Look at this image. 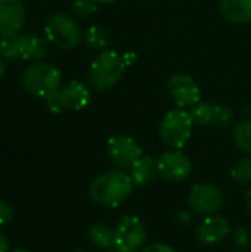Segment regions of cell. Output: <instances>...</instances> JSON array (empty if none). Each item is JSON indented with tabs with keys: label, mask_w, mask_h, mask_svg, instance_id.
<instances>
[{
	"label": "cell",
	"mask_w": 251,
	"mask_h": 252,
	"mask_svg": "<svg viewBox=\"0 0 251 252\" xmlns=\"http://www.w3.org/2000/svg\"><path fill=\"white\" fill-rule=\"evenodd\" d=\"M189 115L194 124L209 126L215 128L226 127L234 118V114L228 106L212 103V102H198L195 106L191 108Z\"/></svg>",
	"instance_id": "obj_11"
},
{
	"label": "cell",
	"mask_w": 251,
	"mask_h": 252,
	"mask_svg": "<svg viewBox=\"0 0 251 252\" xmlns=\"http://www.w3.org/2000/svg\"><path fill=\"white\" fill-rule=\"evenodd\" d=\"M129 170L133 185L138 188H145L157 176V161L151 155H142Z\"/></svg>",
	"instance_id": "obj_16"
},
{
	"label": "cell",
	"mask_w": 251,
	"mask_h": 252,
	"mask_svg": "<svg viewBox=\"0 0 251 252\" xmlns=\"http://www.w3.org/2000/svg\"><path fill=\"white\" fill-rule=\"evenodd\" d=\"M44 37L55 47L70 50L80 43L83 34L78 24L71 16L65 13H53L46 21Z\"/></svg>",
	"instance_id": "obj_5"
},
{
	"label": "cell",
	"mask_w": 251,
	"mask_h": 252,
	"mask_svg": "<svg viewBox=\"0 0 251 252\" xmlns=\"http://www.w3.org/2000/svg\"><path fill=\"white\" fill-rule=\"evenodd\" d=\"M232 244L238 250H247L251 245V232L246 226H237L231 230Z\"/></svg>",
	"instance_id": "obj_23"
},
{
	"label": "cell",
	"mask_w": 251,
	"mask_h": 252,
	"mask_svg": "<svg viewBox=\"0 0 251 252\" xmlns=\"http://www.w3.org/2000/svg\"><path fill=\"white\" fill-rule=\"evenodd\" d=\"M59 99L64 111H80L87 106L90 100V92L81 81L71 80L62 89H59Z\"/></svg>",
	"instance_id": "obj_14"
},
{
	"label": "cell",
	"mask_w": 251,
	"mask_h": 252,
	"mask_svg": "<svg viewBox=\"0 0 251 252\" xmlns=\"http://www.w3.org/2000/svg\"><path fill=\"white\" fill-rule=\"evenodd\" d=\"M126 66L123 55L114 50H104L90 63L87 81L98 92L109 90L121 80Z\"/></svg>",
	"instance_id": "obj_2"
},
{
	"label": "cell",
	"mask_w": 251,
	"mask_h": 252,
	"mask_svg": "<svg viewBox=\"0 0 251 252\" xmlns=\"http://www.w3.org/2000/svg\"><path fill=\"white\" fill-rule=\"evenodd\" d=\"M27 12L22 0H0V37H15L24 28Z\"/></svg>",
	"instance_id": "obj_13"
},
{
	"label": "cell",
	"mask_w": 251,
	"mask_h": 252,
	"mask_svg": "<svg viewBox=\"0 0 251 252\" xmlns=\"http://www.w3.org/2000/svg\"><path fill=\"white\" fill-rule=\"evenodd\" d=\"M12 220H13V210H12V207L6 201L0 199V227H4V226L10 224Z\"/></svg>",
	"instance_id": "obj_26"
},
{
	"label": "cell",
	"mask_w": 251,
	"mask_h": 252,
	"mask_svg": "<svg viewBox=\"0 0 251 252\" xmlns=\"http://www.w3.org/2000/svg\"><path fill=\"white\" fill-rule=\"evenodd\" d=\"M123 58H124V62H126V65H127V66H129V65H132V63H135V61H136V55H135V53H130V52L124 53V55H123Z\"/></svg>",
	"instance_id": "obj_31"
},
{
	"label": "cell",
	"mask_w": 251,
	"mask_h": 252,
	"mask_svg": "<svg viewBox=\"0 0 251 252\" xmlns=\"http://www.w3.org/2000/svg\"><path fill=\"white\" fill-rule=\"evenodd\" d=\"M9 251V241L4 236V233L0 232V252H7Z\"/></svg>",
	"instance_id": "obj_30"
},
{
	"label": "cell",
	"mask_w": 251,
	"mask_h": 252,
	"mask_svg": "<svg viewBox=\"0 0 251 252\" xmlns=\"http://www.w3.org/2000/svg\"><path fill=\"white\" fill-rule=\"evenodd\" d=\"M71 9L78 18H89L98 9L96 0H72Z\"/></svg>",
	"instance_id": "obj_24"
},
{
	"label": "cell",
	"mask_w": 251,
	"mask_h": 252,
	"mask_svg": "<svg viewBox=\"0 0 251 252\" xmlns=\"http://www.w3.org/2000/svg\"><path fill=\"white\" fill-rule=\"evenodd\" d=\"M141 252H176V250L167 244H163V242H154V244H149V245H145Z\"/></svg>",
	"instance_id": "obj_27"
},
{
	"label": "cell",
	"mask_w": 251,
	"mask_h": 252,
	"mask_svg": "<svg viewBox=\"0 0 251 252\" xmlns=\"http://www.w3.org/2000/svg\"><path fill=\"white\" fill-rule=\"evenodd\" d=\"M192 219H194V216L189 210H180L176 214V223L182 227H188L192 223Z\"/></svg>",
	"instance_id": "obj_28"
},
{
	"label": "cell",
	"mask_w": 251,
	"mask_h": 252,
	"mask_svg": "<svg viewBox=\"0 0 251 252\" xmlns=\"http://www.w3.org/2000/svg\"><path fill=\"white\" fill-rule=\"evenodd\" d=\"M72 252H87V251H84V250H75V251H72Z\"/></svg>",
	"instance_id": "obj_36"
},
{
	"label": "cell",
	"mask_w": 251,
	"mask_h": 252,
	"mask_svg": "<svg viewBox=\"0 0 251 252\" xmlns=\"http://www.w3.org/2000/svg\"><path fill=\"white\" fill-rule=\"evenodd\" d=\"M234 252H246L244 250H237V251H234Z\"/></svg>",
	"instance_id": "obj_37"
},
{
	"label": "cell",
	"mask_w": 251,
	"mask_h": 252,
	"mask_svg": "<svg viewBox=\"0 0 251 252\" xmlns=\"http://www.w3.org/2000/svg\"><path fill=\"white\" fill-rule=\"evenodd\" d=\"M21 83L27 93L44 99L47 94L61 89L62 74L52 63L36 62L24 71Z\"/></svg>",
	"instance_id": "obj_3"
},
{
	"label": "cell",
	"mask_w": 251,
	"mask_h": 252,
	"mask_svg": "<svg viewBox=\"0 0 251 252\" xmlns=\"http://www.w3.org/2000/svg\"><path fill=\"white\" fill-rule=\"evenodd\" d=\"M225 205L223 192L212 183H198L188 193V207L200 216L217 214Z\"/></svg>",
	"instance_id": "obj_7"
},
{
	"label": "cell",
	"mask_w": 251,
	"mask_h": 252,
	"mask_svg": "<svg viewBox=\"0 0 251 252\" xmlns=\"http://www.w3.org/2000/svg\"><path fill=\"white\" fill-rule=\"evenodd\" d=\"M232 140L241 152L251 155V118L240 120L234 126Z\"/></svg>",
	"instance_id": "obj_20"
},
{
	"label": "cell",
	"mask_w": 251,
	"mask_h": 252,
	"mask_svg": "<svg viewBox=\"0 0 251 252\" xmlns=\"http://www.w3.org/2000/svg\"><path fill=\"white\" fill-rule=\"evenodd\" d=\"M107 152L111 162L121 170L130 168L143 155L139 143L127 134H115L109 137Z\"/></svg>",
	"instance_id": "obj_9"
},
{
	"label": "cell",
	"mask_w": 251,
	"mask_h": 252,
	"mask_svg": "<svg viewBox=\"0 0 251 252\" xmlns=\"http://www.w3.org/2000/svg\"><path fill=\"white\" fill-rule=\"evenodd\" d=\"M44 103H46L47 109H49L50 112H53V114H59V112L64 111V108H62V105H61V99H59V90H56V92L47 94V96L44 97Z\"/></svg>",
	"instance_id": "obj_25"
},
{
	"label": "cell",
	"mask_w": 251,
	"mask_h": 252,
	"mask_svg": "<svg viewBox=\"0 0 251 252\" xmlns=\"http://www.w3.org/2000/svg\"><path fill=\"white\" fill-rule=\"evenodd\" d=\"M219 10L234 24L251 21V0H219Z\"/></svg>",
	"instance_id": "obj_17"
},
{
	"label": "cell",
	"mask_w": 251,
	"mask_h": 252,
	"mask_svg": "<svg viewBox=\"0 0 251 252\" xmlns=\"http://www.w3.org/2000/svg\"><path fill=\"white\" fill-rule=\"evenodd\" d=\"M244 205H246L247 213L251 216V186L247 189V192L244 195Z\"/></svg>",
	"instance_id": "obj_29"
},
{
	"label": "cell",
	"mask_w": 251,
	"mask_h": 252,
	"mask_svg": "<svg viewBox=\"0 0 251 252\" xmlns=\"http://www.w3.org/2000/svg\"><path fill=\"white\" fill-rule=\"evenodd\" d=\"M114 247L121 252H141L146 242V227L136 216H124L114 227Z\"/></svg>",
	"instance_id": "obj_6"
},
{
	"label": "cell",
	"mask_w": 251,
	"mask_h": 252,
	"mask_svg": "<svg viewBox=\"0 0 251 252\" xmlns=\"http://www.w3.org/2000/svg\"><path fill=\"white\" fill-rule=\"evenodd\" d=\"M4 71H6V59H3L0 56V77L4 74Z\"/></svg>",
	"instance_id": "obj_32"
},
{
	"label": "cell",
	"mask_w": 251,
	"mask_h": 252,
	"mask_svg": "<svg viewBox=\"0 0 251 252\" xmlns=\"http://www.w3.org/2000/svg\"><path fill=\"white\" fill-rule=\"evenodd\" d=\"M84 43L96 50H105L111 44V32L104 25H92L83 35Z\"/></svg>",
	"instance_id": "obj_19"
},
{
	"label": "cell",
	"mask_w": 251,
	"mask_h": 252,
	"mask_svg": "<svg viewBox=\"0 0 251 252\" xmlns=\"http://www.w3.org/2000/svg\"><path fill=\"white\" fill-rule=\"evenodd\" d=\"M133 188L135 185L130 174L121 168H114L96 176L90 182L87 192L95 204L107 208H117L127 201Z\"/></svg>",
	"instance_id": "obj_1"
},
{
	"label": "cell",
	"mask_w": 251,
	"mask_h": 252,
	"mask_svg": "<svg viewBox=\"0 0 251 252\" xmlns=\"http://www.w3.org/2000/svg\"><path fill=\"white\" fill-rule=\"evenodd\" d=\"M107 252H121L120 250H117L115 247H112V248H109V250H107Z\"/></svg>",
	"instance_id": "obj_34"
},
{
	"label": "cell",
	"mask_w": 251,
	"mask_h": 252,
	"mask_svg": "<svg viewBox=\"0 0 251 252\" xmlns=\"http://www.w3.org/2000/svg\"><path fill=\"white\" fill-rule=\"evenodd\" d=\"M229 221L217 214L206 216L195 229V239L206 247H215L222 244L231 235Z\"/></svg>",
	"instance_id": "obj_12"
},
{
	"label": "cell",
	"mask_w": 251,
	"mask_h": 252,
	"mask_svg": "<svg viewBox=\"0 0 251 252\" xmlns=\"http://www.w3.org/2000/svg\"><path fill=\"white\" fill-rule=\"evenodd\" d=\"M21 59L40 61L47 53V38L36 32H19L16 35Z\"/></svg>",
	"instance_id": "obj_15"
},
{
	"label": "cell",
	"mask_w": 251,
	"mask_h": 252,
	"mask_svg": "<svg viewBox=\"0 0 251 252\" xmlns=\"http://www.w3.org/2000/svg\"><path fill=\"white\" fill-rule=\"evenodd\" d=\"M87 238L96 248L107 251L114 247L115 232H114V227H111L105 223H95V224L89 226Z\"/></svg>",
	"instance_id": "obj_18"
},
{
	"label": "cell",
	"mask_w": 251,
	"mask_h": 252,
	"mask_svg": "<svg viewBox=\"0 0 251 252\" xmlns=\"http://www.w3.org/2000/svg\"><path fill=\"white\" fill-rule=\"evenodd\" d=\"M157 176L166 182L176 183L189 177L192 162L180 149H172L161 154L157 159Z\"/></svg>",
	"instance_id": "obj_8"
},
{
	"label": "cell",
	"mask_w": 251,
	"mask_h": 252,
	"mask_svg": "<svg viewBox=\"0 0 251 252\" xmlns=\"http://www.w3.org/2000/svg\"><path fill=\"white\" fill-rule=\"evenodd\" d=\"M167 90L173 99V102L178 105V108H192L200 100V87L195 83V80L183 72L172 74L167 81Z\"/></svg>",
	"instance_id": "obj_10"
},
{
	"label": "cell",
	"mask_w": 251,
	"mask_h": 252,
	"mask_svg": "<svg viewBox=\"0 0 251 252\" xmlns=\"http://www.w3.org/2000/svg\"><path fill=\"white\" fill-rule=\"evenodd\" d=\"M10 252H28L27 250H24V248H16V250H13V251Z\"/></svg>",
	"instance_id": "obj_35"
},
{
	"label": "cell",
	"mask_w": 251,
	"mask_h": 252,
	"mask_svg": "<svg viewBox=\"0 0 251 252\" xmlns=\"http://www.w3.org/2000/svg\"><path fill=\"white\" fill-rule=\"evenodd\" d=\"M192 118L183 108L170 109L160 123V139L170 149H182L192 134Z\"/></svg>",
	"instance_id": "obj_4"
},
{
	"label": "cell",
	"mask_w": 251,
	"mask_h": 252,
	"mask_svg": "<svg viewBox=\"0 0 251 252\" xmlns=\"http://www.w3.org/2000/svg\"><path fill=\"white\" fill-rule=\"evenodd\" d=\"M117 0H96V3H102V4H112Z\"/></svg>",
	"instance_id": "obj_33"
},
{
	"label": "cell",
	"mask_w": 251,
	"mask_h": 252,
	"mask_svg": "<svg viewBox=\"0 0 251 252\" xmlns=\"http://www.w3.org/2000/svg\"><path fill=\"white\" fill-rule=\"evenodd\" d=\"M0 56L3 59L9 61V62L18 61L21 58L19 46H18V41H16V35L0 40Z\"/></svg>",
	"instance_id": "obj_22"
},
{
	"label": "cell",
	"mask_w": 251,
	"mask_h": 252,
	"mask_svg": "<svg viewBox=\"0 0 251 252\" xmlns=\"http://www.w3.org/2000/svg\"><path fill=\"white\" fill-rule=\"evenodd\" d=\"M231 179L238 186H251V155L238 159L231 168Z\"/></svg>",
	"instance_id": "obj_21"
}]
</instances>
